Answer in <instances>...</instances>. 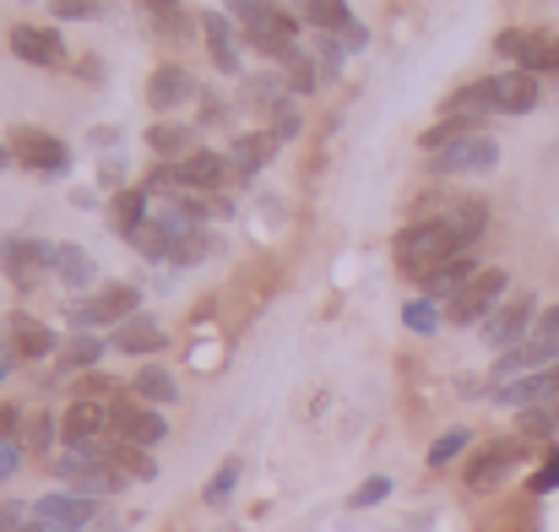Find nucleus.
Segmentation results:
<instances>
[{"label":"nucleus","instance_id":"obj_1","mask_svg":"<svg viewBox=\"0 0 559 532\" xmlns=\"http://www.w3.org/2000/svg\"><path fill=\"white\" fill-rule=\"evenodd\" d=\"M473 245L456 234V223L440 212V217H424V223H407L402 234H396V267H402V277H413V283H424L429 272H440L445 261H456V256H467Z\"/></svg>","mask_w":559,"mask_h":532},{"label":"nucleus","instance_id":"obj_2","mask_svg":"<svg viewBox=\"0 0 559 532\" xmlns=\"http://www.w3.org/2000/svg\"><path fill=\"white\" fill-rule=\"evenodd\" d=\"M234 11H239V33H245L250 49H261L272 60H288L299 49V22L283 5H272V0H239Z\"/></svg>","mask_w":559,"mask_h":532},{"label":"nucleus","instance_id":"obj_3","mask_svg":"<svg viewBox=\"0 0 559 532\" xmlns=\"http://www.w3.org/2000/svg\"><path fill=\"white\" fill-rule=\"evenodd\" d=\"M506 288H511V277L500 272V267H484V272H473L451 299H445V321H456V327H473V321H489L500 305H506Z\"/></svg>","mask_w":559,"mask_h":532},{"label":"nucleus","instance_id":"obj_4","mask_svg":"<svg viewBox=\"0 0 559 532\" xmlns=\"http://www.w3.org/2000/svg\"><path fill=\"white\" fill-rule=\"evenodd\" d=\"M549 364H559V305L538 310V321H533V338H527V343L506 348L500 375H533V369H549Z\"/></svg>","mask_w":559,"mask_h":532},{"label":"nucleus","instance_id":"obj_5","mask_svg":"<svg viewBox=\"0 0 559 532\" xmlns=\"http://www.w3.org/2000/svg\"><path fill=\"white\" fill-rule=\"evenodd\" d=\"M500 55L516 60V71L533 76H559V33H538V27H506L500 33Z\"/></svg>","mask_w":559,"mask_h":532},{"label":"nucleus","instance_id":"obj_6","mask_svg":"<svg viewBox=\"0 0 559 532\" xmlns=\"http://www.w3.org/2000/svg\"><path fill=\"white\" fill-rule=\"evenodd\" d=\"M5 147H11V158H16L22 169H33V175H60V169L71 164L66 142L49 137V131H38V126H16V131L5 137Z\"/></svg>","mask_w":559,"mask_h":532},{"label":"nucleus","instance_id":"obj_7","mask_svg":"<svg viewBox=\"0 0 559 532\" xmlns=\"http://www.w3.org/2000/svg\"><path fill=\"white\" fill-rule=\"evenodd\" d=\"M435 164V175H484V169H495L500 164V142L495 137H484V131H467V137H456L451 147H440V153H429Z\"/></svg>","mask_w":559,"mask_h":532},{"label":"nucleus","instance_id":"obj_8","mask_svg":"<svg viewBox=\"0 0 559 532\" xmlns=\"http://www.w3.org/2000/svg\"><path fill=\"white\" fill-rule=\"evenodd\" d=\"M136 305H142V294L131 283H109V288H98L87 299H71V321L76 327H109V321H131Z\"/></svg>","mask_w":559,"mask_h":532},{"label":"nucleus","instance_id":"obj_9","mask_svg":"<svg viewBox=\"0 0 559 532\" xmlns=\"http://www.w3.org/2000/svg\"><path fill=\"white\" fill-rule=\"evenodd\" d=\"M533 321H538V299L533 294H506V305L484 321V343L489 348H516L533 338Z\"/></svg>","mask_w":559,"mask_h":532},{"label":"nucleus","instance_id":"obj_10","mask_svg":"<svg viewBox=\"0 0 559 532\" xmlns=\"http://www.w3.org/2000/svg\"><path fill=\"white\" fill-rule=\"evenodd\" d=\"M60 435H66V446L115 440V402H93V397L71 402V407H66V418H60Z\"/></svg>","mask_w":559,"mask_h":532},{"label":"nucleus","instance_id":"obj_11","mask_svg":"<svg viewBox=\"0 0 559 532\" xmlns=\"http://www.w3.org/2000/svg\"><path fill=\"white\" fill-rule=\"evenodd\" d=\"M5 44H11V55H16V60H27V66H44V71L66 66V44H60V33H55V27L16 22V27L5 33Z\"/></svg>","mask_w":559,"mask_h":532},{"label":"nucleus","instance_id":"obj_12","mask_svg":"<svg viewBox=\"0 0 559 532\" xmlns=\"http://www.w3.org/2000/svg\"><path fill=\"white\" fill-rule=\"evenodd\" d=\"M484 87H489L495 115H533L538 109V76L533 71H500V76H484Z\"/></svg>","mask_w":559,"mask_h":532},{"label":"nucleus","instance_id":"obj_13","mask_svg":"<svg viewBox=\"0 0 559 532\" xmlns=\"http://www.w3.org/2000/svg\"><path fill=\"white\" fill-rule=\"evenodd\" d=\"M169 435V424H164V413L153 407V402H115V440H126V446H158Z\"/></svg>","mask_w":559,"mask_h":532},{"label":"nucleus","instance_id":"obj_14","mask_svg":"<svg viewBox=\"0 0 559 532\" xmlns=\"http://www.w3.org/2000/svg\"><path fill=\"white\" fill-rule=\"evenodd\" d=\"M0 267H5V277H11L16 288H33V283L49 272V245L22 239V234H5V239H0Z\"/></svg>","mask_w":559,"mask_h":532},{"label":"nucleus","instance_id":"obj_15","mask_svg":"<svg viewBox=\"0 0 559 532\" xmlns=\"http://www.w3.org/2000/svg\"><path fill=\"white\" fill-rule=\"evenodd\" d=\"M0 338H5L11 358H49L55 354V332H49L38 316H27V310H11V316L0 321Z\"/></svg>","mask_w":559,"mask_h":532},{"label":"nucleus","instance_id":"obj_16","mask_svg":"<svg viewBox=\"0 0 559 532\" xmlns=\"http://www.w3.org/2000/svg\"><path fill=\"white\" fill-rule=\"evenodd\" d=\"M495 402H506V407H544V402H559V364L495 386Z\"/></svg>","mask_w":559,"mask_h":532},{"label":"nucleus","instance_id":"obj_17","mask_svg":"<svg viewBox=\"0 0 559 532\" xmlns=\"http://www.w3.org/2000/svg\"><path fill=\"white\" fill-rule=\"evenodd\" d=\"M33 517H38V522H55V528H66V532H76V528H87V522L98 517V500H93V495H44V500L33 506Z\"/></svg>","mask_w":559,"mask_h":532},{"label":"nucleus","instance_id":"obj_18","mask_svg":"<svg viewBox=\"0 0 559 532\" xmlns=\"http://www.w3.org/2000/svg\"><path fill=\"white\" fill-rule=\"evenodd\" d=\"M201 33H206V55L223 76H239V27H228L223 11H206L201 16Z\"/></svg>","mask_w":559,"mask_h":532},{"label":"nucleus","instance_id":"obj_19","mask_svg":"<svg viewBox=\"0 0 559 532\" xmlns=\"http://www.w3.org/2000/svg\"><path fill=\"white\" fill-rule=\"evenodd\" d=\"M516 462H522V446H516V440H495L489 451H478V457H473V468H467V484H473V489H484V484H500V478H506Z\"/></svg>","mask_w":559,"mask_h":532},{"label":"nucleus","instance_id":"obj_20","mask_svg":"<svg viewBox=\"0 0 559 532\" xmlns=\"http://www.w3.org/2000/svg\"><path fill=\"white\" fill-rule=\"evenodd\" d=\"M190 93H195V82H190L186 66H158V71H153V82H147V104H153L158 115L180 109Z\"/></svg>","mask_w":559,"mask_h":532},{"label":"nucleus","instance_id":"obj_21","mask_svg":"<svg viewBox=\"0 0 559 532\" xmlns=\"http://www.w3.org/2000/svg\"><path fill=\"white\" fill-rule=\"evenodd\" d=\"M49 272H55L60 283H71V288L98 283V267H93V256H87L82 245H49Z\"/></svg>","mask_w":559,"mask_h":532},{"label":"nucleus","instance_id":"obj_22","mask_svg":"<svg viewBox=\"0 0 559 532\" xmlns=\"http://www.w3.org/2000/svg\"><path fill=\"white\" fill-rule=\"evenodd\" d=\"M169 338H164V327L153 321V316H131V321H120V332H115V348L120 354H158Z\"/></svg>","mask_w":559,"mask_h":532},{"label":"nucleus","instance_id":"obj_23","mask_svg":"<svg viewBox=\"0 0 559 532\" xmlns=\"http://www.w3.org/2000/svg\"><path fill=\"white\" fill-rule=\"evenodd\" d=\"M272 153H277V137H272V131H250V137H239V142L228 147V164H234L239 175H255L261 164H272Z\"/></svg>","mask_w":559,"mask_h":532},{"label":"nucleus","instance_id":"obj_24","mask_svg":"<svg viewBox=\"0 0 559 532\" xmlns=\"http://www.w3.org/2000/svg\"><path fill=\"white\" fill-rule=\"evenodd\" d=\"M131 386H136V397H142V402H153V407H169V402L180 397V386H175V375H169L164 364H142Z\"/></svg>","mask_w":559,"mask_h":532},{"label":"nucleus","instance_id":"obj_25","mask_svg":"<svg viewBox=\"0 0 559 532\" xmlns=\"http://www.w3.org/2000/svg\"><path fill=\"white\" fill-rule=\"evenodd\" d=\"M473 272H478V267H473V256H456V261H445L440 272H429V277H424V294H429V299H451Z\"/></svg>","mask_w":559,"mask_h":532},{"label":"nucleus","instance_id":"obj_26","mask_svg":"<svg viewBox=\"0 0 559 532\" xmlns=\"http://www.w3.org/2000/svg\"><path fill=\"white\" fill-rule=\"evenodd\" d=\"M305 16H310V27H316V33H337V38L354 27L348 0H305Z\"/></svg>","mask_w":559,"mask_h":532},{"label":"nucleus","instance_id":"obj_27","mask_svg":"<svg viewBox=\"0 0 559 532\" xmlns=\"http://www.w3.org/2000/svg\"><path fill=\"white\" fill-rule=\"evenodd\" d=\"M445 217L456 223V234H462L467 245H473V239L489 228V206H484L478 196H467V201H451V206H445Z\"/></svg>","mask_w":559,"mask_h":532},{"label":"nucleus","instance_id":"obj_28","mask_svg":"<svg viewBox=\"0 0 559 532\" xmlns=\"http://www.w3.org/2000/svg\"><path fill=\"white\" fill-rule=\"evenodd\" d=\"M321 82H332V71H326L316 55H299V49H294V55H288V87H294V93H316Z\"/></svg>","mask_w":559,"mask_h":532},{"label":"nucleus","instance_id":"obj_29","mask_svg":"<svg viewBox=\"0 0 559 532\" xmlns=\"http://www.w3.org/2000/svg\"><path fill=\"white\" fill-rule=\"evenodd\" d=\"M142 223H147V190H120L115 196V228L131 239Z\"/></svg>","mask_w":559,"mask_h":532},{"label":"nucleus","instance_id":"obj_30","mask_svg":"<svg viewBox=\"0 0 559 532\" xmlns=\"http://www.w3.org/2000/svg\"><path fill=\"white\" fill-rule=\"evenodd\" d=\"M131 245H136L147 261H169V228H164L158 217H147V223L131 234Z\"/></svg>","mask_w":559,"mask_h":532},{"label":"nucleus","instance_id":"obj_31","mask_svg":"<svg viewBox=\"0 0 559 532\" xmlns=\"http://www.w3.org/2000/svg\"><path fill=\"white\" fill-rule=\"evenodd\" d=\"M147 147L164 153V158H186L190 153V126H153V131H147Z\"/></svg>","mask_w":559,"mask_h":532},{"label":"nucleus","instance_id":"obj_32","mask_svg":"<svg viewBox=\"0 0 559 532\" xmlns=\"http://www.w3.org/2000/svg\"><path fill=\"white\" fill-rule=\"evenodd\" d=\"M239 473H245V468H239V457H228V462H223V468H217V473L206 478V489H201V500H206V506H223V500L234 495V484H239Z\"/></svg>","mask_w":559,"mask_h":532},{"label":"nucleus","instance_id":"obj_33","mask_svg":"<svg viewBox=\"0 0 559 532\" xmlns=\"http://www.w3.org/2000/svg\"><path fill=\"white\" fill-rule=\"evenodd\" d=\"M104 358V338H76L66 354H60V369H87V364H98Z\"/></svg>","mask_w":559,"mask_h":532},{"label":"nucleus","instance_id":"obj_34","mask_svg":"<svg viewBox=\"0 0 559 532\" xmlns=\"http://www.w3.org/2000/svg\"><path fill=\"white\" fill-rule=\"evenodd\" d=\"M206 250H212V245H206V234L195 228V234H180V239L169 245V261H180V267H195V261H201Z\"/></svg>","mask_w":559,"mask_h":532},{"label":"nucleus","instance_id":"obj_35","mask_svg":"<svg viewBox=\"0 0 559 532\" xmlns=\"http://www.w3.org/2000/svg\"><path fill=\"white\" fill-rule=\"evenodd\" d=\"M462 446H467V429H451V435H440V440L429 446V468H445V462H456V457H462Z\"/></svg>","mask_w":559,"mask_h":532},{"label":"nucleus","instance_id":"obj_36","mask_svg":"<svg viewBox=\"0 0 559 532\" xmlns=\"http://www.w3.org/2000/svg\"><path fill=\"white\" fill-rule=\"evenodd\" d=\"M283 87H288V82H277V76H255V82H245V98L277 109V104H283Z\"/></svg>","mask_w":559,"mask_h":532},{"label":"nucleus","instance_id":"obj_37","mask_svg":"<svg viewBox=\"0 0 559 532\" xmlns=\"http://www.w3.org/2000/svg\"><path fill=\"white\" fill-rule=\"evenodd\" d=\"M402 321H407L413 332H424V338L440 327V316H435V305H429V299H413V305H402Z\"/></svg>","mask_w":559,"mask_h":532},{"label":"nucleus","instance_id":"obj_38","mask_svg":"<svg viewBox=\"0 0 559 532\" xmlns=\"http://www.w3.org/2000/svg\"><path fill=\"white\" fill-rule=\"evenodd\" d=\"M98 5H104V0H49V11H55L60 22H87V16H98Z\"/></svg>","mask_w":559,"mask_h":532},{"label":"nucleus","instance_id":"obj_39","mask_svg":"<svg viewBox=\"0 0 559 532\" xmlns=\"http://www.w3.org/2000/svg\"><path fill=\"white\" fill-rule=\"evenodd\" d=\"M272 137H277V142L299 137V109H294V104H277V109H272Z\"/></svg>","mask_w":559,"mask_h":532},{"label":"nucleus","instance_id":"obj_40","mask_svg":"<svg viewBox=\"0 0 559 532\" xmlns=\"http://www.w3.org/2000/svg\"><path fill=\"white\" fill-rule=\"evenodd\" d=\"M391 495V478H365L359 489H354V511H365V506H380Z\"/></svg>","mask_w":559,"mask_h":532},{"label":"nucleus","instance_id":"obj_41","mask_svg":"<svg viewBox=\"0 0 559 532\" xmlns=\"http://www.w3.org/2000/svg\"><path fill=\"white\" fill-rule=\"evenodd\" d=\"M555 429H559V413H544V407L522 413V435H555Z\"/></svg>","mask_w":559,"mask_h":532},{"label":"nucleus","instance_id":"obj_42","mask_svg":"<svg viewBox=\"0 0 559 532\" xmlns=\"http://www.w3.org/2000/svg\"><path fill=\"white\" fill-rule=\"evenodd\" d=\"M22 468V446H16V435H0V478H11Z\"/></svg>","mask_w":559,"mask_h":532},{"label":"nucleus","instance_id":"obj_43","mask_svg":"<svg viewBox=\"0 0 559 532\" xmlns=\"http://www.w3.org/2000/svg\"><path fill=\"white\" fill-rule=\"evenodd\" d=\"M533 489H538V495H549V489H559V457H549V462H544V473L533 478Z\"/></svg>","mask_w":559,"mask_h":532},{"label":"nucleus","instance_id":"obj_44","mask_svg":"<svg viewBox=\"0 0 559 532\" xmlns=\"http://www.w3.org/2000/svg\"><path fill=\"white\" fill-rule=\"evenodd\" d=\"M370 44V33H365V22H354L348 33H343V49H365Z\"/></svg>","mask_w":559,"mask_h":532},{"label":"nucleus","instance_id":"obj_45","mask_svg":"<svg viewBox=\"0 0 559 532\" xmlns=\"http://www.w3.org/2000/svg\"><path fill=\"white\" fill-rule=\"evenodd\" d=\"M22 528V511H16V506H5V500H0V532H16Z\"/></svg>","mask_w":559,"mask_h":532},{"label":"nucleus","instance_id":"obj_46","mask_svg":"<svg viewBox=\"0 0 559 532\" xmlns=\"http://www.w3.org/2000/svg\"><path fill=\"white\" fill-rule=\"evenodd\" d=\"M16 424H22V413H16V407H5V402H0V435H16Z\"/></svg>","mask_w":559,"mask_h":532},{"label":"nucleus","instance_id":"obj_47","mask_svg":"<svg viewBox=\"0 0 559 532\" xmlns=\"http://www.w3.org/2000/svg\"><path fill=\"white\" fill-rule=\"evenodd\" d=\"M27 440H33V446H44V440H49V418H33V429H27Z\"/></svg>","mask_w":559,"mask_h":532},{"label":"nucleus","instance_id":"obj_48","mask_svg":"<svg viewBox=\"0 0 559 532\" xmlns=\"http://www.w3.org/2000/svg\"><path fill=\"white\" fill-rule=\"evenodd\" d=\"M16 532H66V528H55V522H38V517H33V522H22Z\"/></svg>","mask_w":559,"mask_h":532},{"label":"nucleus","instance_id":"obj_49","mask_svg":"<svg viewBox=\"0 0 559 532\" xmlns=\"http://www.w3.org/2000/svg\"><path fill=\"white\" fill-rule=\"evenodd\" d=\"M5 164H16V158H11V147H5V142H0V169H5Z\"/></svg>","mask_w":559,"mask_h":532},{"label":"nucleus","instance_id":"obj_50","mask_svg":"<svg viewBox=\"0 0 559 532\" xmlns=\"http://www.w3.org/2000/svg\"><path fill=\"white\" fill-rule=\"evenodd\" d=\"M5 369H11V358H5V348H0V380H5Z\"/></svg>","mask_w":559,"mask_h":532},{"label":"nucleus","instance_id":"obj_51","mask_svg":"<svg viewBox=\"0 0 559 532\" xmlns=\"http://www.w3.org/2000/svg\"><path fill=\"white\" fill-rule=\"evenodd\" d=\"M228 5H239V0H228Z\"/></svg>","mask_w":559,"mask_h":532},{"label":"nucleus","instance_id":"obj_52","mask_svg":"<svg viewBox=\"0 0 559 532\" xmlns=\"http://www.w3.org/2000/svg\"><path fill=\"white\" fill-rule=\"evenodd\" d=\"M272 5H277V0H272Z\"/></svg>","mask_w":559,"mask_h":532}]
</instances>
